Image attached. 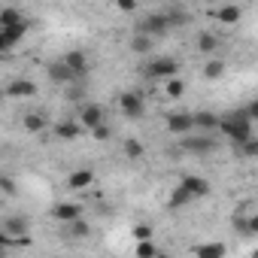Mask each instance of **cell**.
<instances>
[{"label": "cell", "mask_w": 258, "mask_h": 258, "mask_svg": "<svg viewBox=\"0 0 258 258\" xmlns=\"http://www.w3.org/2000/svg\"><path fill=\"white\" fill-rule=\"evenodd\" d=\"M219 131H222V134H225L231 143H237V146H246V143L252 140V121H249L246 109H234V112L222 115Z\"/></svg>", "instance_id": "obj_1"}, {"label": "cell", "mask_w": 258, "mask_h": 258, "mask_svg": "<svg viewBox=\"0 0 258 258\" xmlns=\"http://www.w3.org/2000/svg\"><path fill=\"white\" fill-rule=\"evenodd\" d=\"M176 73H179V61L170 58V55L149 58L146 67H143V76L146 79H164V82H170V79H176Z\"/></svg>", "instance_id": "obj_2"}, {"label": "cell", "mask_w": 258, "mask_h": 258, "mask_svg": "<svg viewBox=\"0 0 258 258\" xmlns=\"http://www.w3.org/2000/svg\"><path fill=\"white\" fill-rule=\"evenodd\" d=\"M170 31V22H167V13H152V16H146L143 19V25L137 28V34H146V37H161V34H167Z\"/></svg>", "instance_id": "obj_3"}, {"label": "cell", "mask_w": 258, "mask_h": 258, "mask_svg": "<svg viewBox=\"0 0 258 258\" xmlns=\"http://www.w3.org/2000/svg\"><path fill=\"white\" fill-rule=\"evenodd\" d=\"M118 109H121L127 118H140L143 109H146V103H143V97H140L137 91H121V94H118Z\"/></svg>", "instance_id": "obj_4"}, {"label": "cell", "mask_w": 258, "mask_h": 258, "mask_svg": "<svg viewBox=\"0 0 258 258\" xmlns=\"http://www.w3.org/2000/svg\"><path fill=\"white\" fill-rule=\"evenodd\" d=\"M82 127H88V131H97L100 124H106V118H103V106L100 103H85L82 109H79V118H76Z\"/></svg>", "instance_id": "obj_5"}, {"label": "cell", "mask_w": 258, "mask_h": 258, "mask_svg": "<svg viewBox=\"0 0 258 258\" xmlns=\"http://www.w3.org/2000/svg\"><path fill=\"white\" fill-rule=\"evenodd\" d=\"M167 131H170V134H191V131H195L191 112H170V115H167Z\"/></svg>", "instance_id": "obj_6"}, {"label": "cell", "mask_w": 258, "mask_h": 258, "mask_svg": "<svg viewBox=\"0 0 258 258\" xmlns=\"http://www.w3.org/2000/svg\"><path fill=\"white\" fill-rule=\"evenodd\" d=\"M182 149L191 152V155H210V152L216 149V140L207 137V134H201V137H185V140H182Z\"/></svg>", "instance_id": "obj_7"}, {"label": "cell", "mask_w": 258, "mask_h": 258, "mask_svg": "<svg viewBox=\"0 0 258 258\" xmlns=\"http://www.w3.org/2000/svg\"><path fill=\"white\" fill-rule=\"evenodd\" d=\"M191 118H195V131H219V124H222V115H216V112H207V109H201V112H191Z\"/></svg>", "instance_id": "obj_8"}, {"label": "cell", "mask_w": 258, "mask_h": 258, "mask_svg": "<svg viewBox=\"0 0 258 258\" xmlns=\"http://www.w3.org/2000/svg\"><path fill=\"white\" fill-rule=\"evenodd\" d=\"M52 219H58L64 225H73L76 219H82V207L79 204H58V207H52Z\"/></svg>", "instance_id": "obj_9"}, {"label": "cell", "mask_w": 258, "mask_h": 258, "mask_svg": "<svg viewBox=\"0 0 258 258\" xmlns=\"http://www.w3.org/2000/svg\"><path fill=\"white\" fill-rule=\"evenodd\" d=\"M64 64L73 70V76H76V79H82V76L88 73V58H85V52H79V49L67 52V55H64Z\"/></svg>", "instance_id": "obj_10"}, {"label": "cell", "mask_w": 258, "mask_h": 258, "mask_svg": "<svg viewBox=\"0 0 258 258\" xmlns=\"http://www.w3.org/2000/svg\"><path fill=\"white\" fill-rule=\"evenodd\" d=\"M94 182V170L91 167H79V170H73L70 176H67V185L73 188V191H82V188H88Z\"/></svg>", "instance_id": "obj_11"}, {"label": "cell", "mask_w": 258, "mask_h": 258, "mask_svg": "<svg viewBox=\"0 0 258 258\" xmlns=\"http://www.w3.org/2000/svg\"><path fill=\"white\" fill-rule=\"evenodd\" d=\"M191 198H207L210 195V182L204 179V176H182V182H179Z\"/></svg>", "instance_id": "obj_12"}, {"label": "cell", "mask_w": 258, "mask_h": 258, "mask_svg": "<svg viewBox=\"0 0 258 258\" xmlns=\"http://www.w3.org/2000/svg\"><path fill=\"white\" fill-rule=\"evenodd\" d=\"M28 34V25H19V28H7V31H0V52H10L22 37Z\"/></svg>", "instance_id": "obj_13"}, {"label": "cell", "mask_w": 258, "mask_h": 258, "mask_svg": "<svg viewBox=\"0 0 258 258\" xmlns=\"http://www.w3.org/2000/svg\"><path fill=\"white\" fill-rule=\"evenodd\" d=\"M225 252H228L225 243H213V240H210V243H198V246L191 249L195 258H225Z\"/></svg>", "instance_id": "obj_14"}, {"label": "cell", "mask_w": 258, "mask_h": 258, "mask_svg": "<svg viewBox=\"0 0 258 258\" xmlns=\"http://www.w3.org/2000/svg\"><path fill=\"white\" fill-rule=\"evenodd\" d=\"M37 94V85L31 79H16L7 85V97H34Z\"/></svg>", "instance_id": "obj_15"}, {"label": "cell", "mask_w": 258, "mask_h": 258, "mask_svg": "<svg viewBox=\"0 0 258 258\" xmlns=\"http://www.w3.org/2000/svg\"><path fill=\"white\" fill-rule=\"evenodd\" d=\"M79 134H82V124L73 121V118H64V121L55 124V137H61V140H76Z\"/></svg>", "instance_id": "obj_16"}, {"label": "cell", "mask_w": 258, "mask_h": 258, "mask_svg": "<svg viewBox=\"0 0 258 258\" xmlns=\"http://www.w3.org/2000/svg\"><path fill=\"white\" fill-rule=\"evenodd\" d=\"M240 19H243V10L234 7V4H225V7L216 10V22H219V25H237Z\"/></svg>", "instance_id": "obj_17"}, {"label": "cell", "mask_w": 258, "mask_h": 258, "mask_svg": "<svg viewBox=\"0 0 258 258\" xmlns=\"http://www.w3.org/2000/svg\"><path fill=\"white\" fill-rule=\"evenodd\" d=\"M28 228H31V222L22 216H10L4 222V234H10V237H28Z\"/></svg>", "instance_id": "obj_18"}, {"label": "cell", "mask_w": 258, "mask_h": 258, "mask_svg": "<svg viewBox=\"0 0 258 258\" xmlns=\"http://www.w3.org/2000/svg\"><path fill=\"white\" fill-rule=\"evenodd\" d=\"M19 25H25V19H22V13L16 7H4V10H0V31L19 28Z\"/></svg>", "instance_id": "obj_19"}, {"label": "cell", "mask_w": 258, "mask_h": 258, "mask_svg": "<svg viewBox=\"0 0 258 258\" xmlns=\"http://www.w3.org/2000/svg\"><path fill=\"white\" fill-rule=\"evenodd\" d=\"M49 76L55 79V82H73L76 76H73V70L64 64V61H55V64H49Z\"/></svg>", "instance_id": "obj_20"}, {"label": "cell", "mask_w": 258, "mask_h": 258, "mask_svg": "<svg viewBox=\"0 0 258 258\" xmlns=\"http://www.w3.org/2000/svg\"><path fill=\"white\" fill-rule=\"evenodd\" d=\"M22 124H25V131H28V134H40L43 127H46V115H40V112H28V115L22 118Z\"/></svg>", "instance_id": "obj_21"}, {"label": "cell", "mask_w": 258, "mask_h": 258, "mask_svg": "<svg viewBox=\"0 0 258 258\" xmlns=\"http://www.w3.org/2000/svg\"><path fill=\"white\" fill-rule=\"evenodd\" d=\"M188 201H195V198H191V195H188L182 185H176V188L170 191V201H167V207H170V210H182Z\"/></svg>", "instance_id": "obj_22"}, {"label": "cell", "mask_w": 258, "mask_h": 258, "mask_svg": "<svg viewBox=\"0 0 258 258\" xmlns=\"http://www.w3.org/2000/svg\"><path fill=\"white\" fill-rule=\"evenodd\" d=\"M198 49H201L204 55H213V52L219 49V37H216V34H210V31H204V34L198 37Z\"/></svg>", "instance_id": "obj_23"}, {"label": "cell", "mask_w": 258, "mask_h": 258, "mask_svg": "<svg viewBox=\"0 0 258 258\" xmlns=\"http://www.w3.org/2000/svg\"><path fill=\"white\" fill-rule=\"evenodd\" d=\"M124 155L131 158V161H137V158H143V155H146V146H143L140 140H134V137H131V140H124Z\"/></svg>", "instance_id": "obj_24"}, {"label": "cell", "mask_w": 258, "mask_h": 258, "mask_svg": "<svg viewBox=\"0 0 258 258\" xmlns=\"http://www.w3.org/2000/svg\"><path fill=\"white\" fill-rule=\"evenodd\" d=\"M204 76H207V79H222V76H225V61H219V58L207 61V67H204Z\"/></svg>", "instance_id": "obj_25"}, {"label": "cell", "mask_w": 258, "mask_h": 258, "mask_svg": "<svg viewBox=\"0 0 258 258\" xmlns=\"http://www.w3.org/2000/svg\"><path fill=\"white\" fill-rule=\"evenodd\" d=\"M164 94H167L170 100H173V97H182V94H185V82H182L179 76L170 79V82H164Z\"/></svg>", "instance_id": "obj_26"}, {"label": "cell", "mask_w": 258, "mask_h": 258, "mask_svg": "<svg viewBox=\"0 0 258 258\" xmlns=\"http://www.w3.org/2000/svg\"><path fill=\"white\" fill-rule=\"evenodd\" d=\"M131 49H134L137 55L149 52V49H152V37H146V34H134V40H131Z\"/></svg>", "instance_id": "obj_27"}, {"label": "cell", "mask_w": 258, "mask_h": 258, "mask_svg": "<svg viewBox=\"0 0 258 258\" xmlns=\"http://www.w3.org/2000/svg\"><path fill=\"white\" fill-rule=\"evenodd\" d=\"M134 255H137V258H158V249H155L152 240H146V243H137Z\"/></svg>", "instance_id": "obj_28"}, {"label": "cell", "mask_w": 258, "mask_h": 258, "mask_svg": "<svg viewBox=\"0 0 258 258\" xmlns=\"http://www.w3.org/2000/svg\"><path fill=\"white\" fill-rule=\"evenodd\" d=\"M167 22H170V28H179V25L188 22V16L182 10H167Z\"/></svg>", "instance_id": "obj_29"}, {"label": "cell", "mask_w": 258, "mask_h": 258, "mask_svg": "<svg viewBox=\"0 0 258 258\" xmlns=\"http://www.w3.org/2000/svg\"><path fill=\"white\" fill-rule=\"evenodd\" d=\"M134 240H137V243L152 240V228H149V225H143V222H140V225H134Z\"/></svg>", "instance_id": "obj_30"}, {"label": "cell", "mask_w": 258, "mask_h": 258, "mask_svg": "<svg viewBox=\"0 0 258 258\" xmlns=\"http://www.w3.org/2000/svg\"><path fill=\"white\" fill-rule=\"evenodd\" d=\"M70 234H73V237H88V222H85V219H76V222L70 225Z\"/></svg>", "instance_id": "obj_31"}, {"label": "cell", "mask_w": 258, "mask_h": 258, "mask_svg": "<svg viewBox=\"0 0 258 258\" xmlns=\"http://www.w3.org/2000/svg\"><path fill=\"white\" fill-rule=\"evenodd\" d=\"M240 152H243L246 158H255V155H258V137H252L246 146H240Z\"/></svg>", "instance_id": "obj_32"}, {"label": "cell", "mask_w": 258, "mask_h": 258, "mask_svg": "<svg viewBox=\"0 0 258 258\" xmlns=\"http://www.w3.org/2000/svg\"><path fill=\"white\" fill-rule=\"evenodd\" d=\"M243 109H246V115H249V121H258V97H255V100H249V103H246Z\"/></svg>", "instance_id": "obj_33"}, {"label": "cell", "mask_w": 258, "mask_h": 258, "mask_svg": "<svg viewBox=\"0 0 258 258\" xmlns=\"http://www.w3.org/2000/svg\"><path fill=\"white\" fill-rule=\"evenodd\" d=\"M115 10H118V13H137V4H134V0H118Z\"/></svg>", "instance_id": "obj_34"}, {"label": "cell", "mask_w": 258, "mask_h": 258, "mask_svg": "<svg viewBox=\"0 0 258 258\" xmlns=\"http://www.w3.org/2000/svg\"><path fill=\"white\" fill-rule=\"evenodd\" d=\"M91 134H94V140H109V134H112V131H109V124H100L97 131H91Z\"/></svg>", "instance_id": "obj_35"}, {"label": "cell", "mask_w": 258, "mask_h": 258, "mask_svg": "<svg viewBox=\"0 0 258 258\" xmlns=\"http://www.w3.org/2000/svg\"><path fill=\"white\" fill-rule=\"evenodd\" d=\"M0 185H4V191H7V195H16V185H13V179H10V176L0 179Z\"/></svg>", "instance_id": "obj_36"}, {"label": "cell", "mask_w": 258, "mask_h": 258, "mask_svg": "<svg viewBox=\"0 0 258 258\" xmlns=\"http://www.w3.org/2000/svg\"><path fill=\"white\" fill-rule=\"evenodd\" d=\"M249 234H258V216L249 219Z\"/></svg>", "instance_id": "obj_37"}, {"label": "cell", "mask_w": 258, "mask_h": 258, "mask_svg": "<svg viewBox=\"0 0 258 258\" xmlns=\"http://www.w3.org/2000/svg\"><path fill=\"white\" fill-rule=\"evenodd\" d=\"M158 258H173V255H167V252H158Z\"/></svg>", "instance_id": "obj_38"}, {"label": "cell", "mask_w": 258, "mask_h": 258, "mask_svg": "<svg viewBox=\"0 0 258 258\" xmlns=\"http://www.w3.org/2000/svg\"><path fill=\"white\" fill-rule=\"evenodd\" d=\"M249 258H258V249H255V252H252V255H249Z\"/></svg>", "instance_id": "obj_39"}]
</instances>
